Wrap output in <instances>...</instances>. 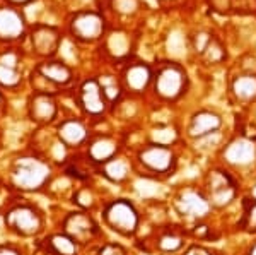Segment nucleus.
I'll use <instances>...</instances> for the list:
<instances>
[{"instance_id":"nucleus-1","label":"nucleus","mask_w":256,"mask_h":255,"mask_svg":"<svg viewBox=\"0 0 256 255\" xmlns=\"http://www.w3.org/2000/svg\"><path fill=\"white\" fill-rule=\"evenodd\" d=\"M169 205L172 214L184 226L198 221H210L216 214V209L200 183H183L174 187L169 197Z\"/></svg>"},{"instance_id":"nucleus-2","label":"nucleus","mask_w":256,"mask_h":255,"mask_svg":"<svg viewBox=\"0 0 256 255\" xmlns=\"http://www.w3.org/2000/svg\"><path fill=\"white\" fill-rule=\"evenodd\" d=\"M200 185L207 194L208 200L212 202L216 212L227 211V209L238 205L244 194V185L241 180L218 163L205 171Z\"/></svg>"},{"instance_id":"nucleus-3","label":"nucleus","mask_w":256,"mask_h":255,"mask_svg":"<svg viewBox=\"0 0 256 255\" xmlns=\"http://www.w3.org/2000/svg\"><path fill=\"white\" fill-rule=\"evenodd\" d=\"M135 173L164 182L172 176L180 166V153L176 146H162V144L146 142L137 149L134 158Z\"/></svg>"},{"instance_id":"nucleus-4","label":"nucleus","mask_w":256,"mask_h":255,"mask_svg":"<svg viewBox=\"0 0 256 255\" xmlns=\"http://www.w3.org/2000/svg\"><path fill=\"white\" fill-rule=\"evenodd\" d=\"M217 158L218 164L232 171L246 185L256 176V139L244 134L229 137Z\"/></svg>"},{"instance_id":"nucleus-5","label":"nucleus","mask_w":256,"mask_h":255,"mask_svg":"<svg viewBox=\"0 0 256 255\" xmlns=\"http://www.w3.org/2000/svg\"><path fill=\"white\" fill-rule=\"evenodd\" d=\"M101 219L106 228L116 233L122 238H135L142 229L144 214L140 212L137 204L132 199H120L108 200L101 209Z\"/></svg>"},{"instance_id":"nucleus-6","label":"nucleus","mask_w":256,"mask_h":255,"mask_svg":"<svg viewBox=\"0 0 256 255\" xmlns=\"http://www.w3.org/2000/svg\"><path fill=\"white\" fill-rule=\"evenodd\" d=\"M192 238L188 228L181 223H169L159 228H152L150 236L146 238V250L158 255H181Z\"/></svg>"},{"instance_id":"nucleus-7","label":"nucleus","mask_w":256,"mask_h":255,"mask_svg":"<svg viewBox=\"0 0 256 255\" xmlns=\"http://www.w3.org/2000/svg\"><path fill=\"white\" fill-rule=\"evenodd\" d=\"M188 88V77L186 72L181 65L178 64H166L154 74L152 79V91L160 101L164 103H174Z\"/></svg>"},{"instance_id":"nucleus-8","label":"nucleus","mask_w":256,"mask_h":255,"mask_svg":"<svg viewBox=\"0 0 256 255\" xmlns=\"http://www.w3.org/2000/svg\"><path fill=\"white\" fill-rule=\"evenodd\" d=\"M52 178V166L41 158H20L12 168V180L22 190H41Z\"/></svg>"},{"instance_id":"nucleus-9","label":"nucleus","mask_w":256,"mask_h":255,"mask_svg":"<svg viewBox=\"0 0 256 255\" xmlns=\"http://www.w3.org/2000/svg\"><path fill=\"white\" fill-rule=\"evenodd\" d=\"M6 223L12 231L20 236H34L43 231L44 216L36 205L19 204L7 212Z\"/></svg>"},{"instance_id":"nucleus-10","label":"nucleus","mask_w":256,"mask_h":255,"mask_svg":"<svg viewBox=\"0 0 256 255\" xmlns=\"http://www.w3.org/2000/svg\"><path fill=\"white\" fill-rule=\"evenodd\" d=\"M62 231L72 236L80 245L92 243L101 236V228L96 223V219L89 214V211H82V209L65 214L62 219Z\"/></svg>"},{"instance_id":"nucleus-11","label":"nucleus","mask_w":256,"mask_h":255,"mask_svg":"<svg viewBox=\"0 0 256 255\" xmlns=\"http://www.w3.org/2000/svg\"><path fill=\"white\" fill-rule=\"evenodd\" d=\"M70 31L80 41H96L104 33V19L99 12L94 11H80L74 14L70 21Z\"/></svg>"},{"instance_id":"nucleus-12","label":"nucleus","mask_w":256,"mask_h":255,"mask_svg":"<svg viewBox=\"0 0 256 255\" xmlns=\"http://www.w3.org/2000/svg\"><path fill=\"white\" fill-rule=\"evenodd\" d=\"M224 127V118L220 113L214 112V110H198L190 117V120L184 127V135L190 141H195V139L205 137L208 134L218 132Z\"/></svg>"},{"instance_id":"nucleus-13","label":"nucleus","mask_w":256,"mask_h":255,"mask_svg":"<svg viewBox=\"0 0 256 255\" xmlns=\"http://www.w3.org/2000/svg\"><path fill=\"white\" fill-rule=\"evenodd\" d=\"M108 100L102 93L99 79H86L79 88V106L89 117H101L108 108Z\"/></svg>"},{"instance_id":"nucleus-14","label":"nucleus","mask_w":256,"mask_h":255,"mask_svg":"<svg viewBox=\"0 0 256 255\" xmlns=\"http://www.w3.org/2000/svg\"><path fill=\"white\" fill-rule=\"evenodd\" d=\"M62 36L56 28L48 26V24H36L31 30V47L32 52L40 57L50 59L60 48Z\"/></svg>"},{"instance_id":"nucleus-15","label":"nucleus","mask_w":256,"mask_h":255,"mask_svg":"<svg viewBox=\"0 0 256 255\" xmlns=\"http://www.w3.org/2000/svg\"><path fill=\"white\" fill-rule=\"evenodd\" d=\"M56 135H58V142L64 144L67 149H77L89 142L90 132L86 127V123L79 118H65L56 127Z\"/></svg>"},{"instance_id":"nucleus-16","label":"nucleus","mask_w":256,"mask_h":255,"mask_svg":"<svg viewBox=\"0 0 256 255\" xmlns=\"http://www.w3.org/2000/svg\"><path fill=\"white\" fill-rule=\"evenodd\" d=\"M26 19L12 6L0 7V41H16L24 36Z\"/></svg>"},{"instance_id":"nucleus-17","label":"nucleus","mask_w":256,"mask_h":255,"mask_svg":"<svg viewBox=\"0 0 256 255\" xmlns=\"http://www.w3.org/2000/svg\"><path fill=\"white\" fill-rule=\"evenodd\" d=\"M120 154L118 141L113 135H98L94 139H89L88 142V161L96 166L108 163L114 156Z\"/></svg>"},{"instance_id":"nucleus-18","label":"nucleus","mask_w":256,"mask_h":255,"mask_svg":"<svg viewBox=\"0 0 256 255\" xmlns=\"http://www.w3.org/2000/svg\"><path fill=\"white\" fill-rule=\"evenodd\" d=\"M22 82L20 53L18 50H6L0 53V86L14 89Z\"/></svg>"},{"instance_id":"nucleus-19","label":"nucleus","mask_w":256,"mask_h":255,"mask_svg":"<svg viewBox=\"0 0 256 255\" xmlns=\"http://www.w3.org/2000/svg\"><path fill=\"white\" fill-rule=\"evenodd\" d=\"M98 171L101 176H104L110 183L113 185H123L130 182L132 175L135 173V164L134 159H126L122 156H114L108 163L98 166Z\"/></svg>"},{"instance_id":"nucleus-20","label":"nucleus","mask_w":256,"mask_h":255,"mask_svg":"<svg viewBox=\"0 0 256 255\" xmlns=\"http://www.w3.org/2000/svg\"><path fill=\"white\" fill-rule=\"evenodd\" d=\"M34 71L38 72L41 77H44L52 86H55L56 89L72 84V81H74L72 69L62 60H44L36 65Z\"/></svg>"},{"instance_id":"nucleus-21","label":"nucleus","mask_w":256,"mask_h":255,"mask_svg":"<svg viewBox=\"0 0 256 255\" xmlns=\"http://www.w3.org/2000/svg\"><path fill=\"white\" fill-rule=\"evenodd\" d=\"M30 115L38 123H50L58 115V105H56L53 94L34 93L30 100Z\"/></svg>"},{"instance_id":"nucleus-22","label":"nucleus","mask_w":256,"mask_h":255,"mask_svg":"<svg viewBox=\"0 0 256 255\" xmlns=\"http://www.w3.org/2000/svg\"><path fill=\"white\" fill-rule=\"evenodd\" d=\"M152 79H154V72L148 67L147 64H142V62H137V64L128 65L123 72V84L128 91L132 93H144L148 86L152 84Z\"/></svg>"},{"instance_id":"nucleus-23","label":"nucleus","mask_w":256,"mask_h":255,"mask_svg":"<svg viewBox=\"0 0 256 255\" xmlns=\"http://www.w3.org/2000/svg\"><path fill=\"white\" fill-rule=\"evenodd\" d=\"M230 94L234 100L242 105L256 101V76L254 74H241L230 82Z\"/></svg>"},{"instance_id":"nucleus-24","label":"nucleus","mask_w":256,"mask_h":255,"mask_svg":"<svg viewBox=\"0 0 256 255\" xmlns=\"http://www.w3.org/2000/svg\"><path fill=\"white\" fill-rule=\"evenodd\" d=\"M46 253L48 255H79L80 243L76 241L67 233H55L46 238Z\"/></svg>"},{"instance_id":"nucleus-25","label":"nucleus","mask_w":256,"mask_h":255,"mask_svg":"<svg viewBox=\"0 0 256 255\" xmlns=\"http://www.w3.org/2000/svg\"><path fill=\"white\" fill-rule=\"evenodd\" d=\"M227 135L224 130H218V132H214V134H208L205 137H200V139H195L192 141V146L195 149V153L198 154H218L220 149L224 147V144L227 141Z\"/></svg>"},{"instance_id":"nucleus-26","label":"nucleus","mask_w":256,"mask_h":255,"mask_svg":"<svg viewBox=\"0 0 256 255\" xmlns=\"http://www.w3.org/2000/svg\"><path fill=\"white\" fill-rule=\"evenodd\" d=\"M236 226L239 228V231L246 233V235L256 236V202L242 197L241 212H239V219Z\"/></svg>"},{"instance_id":"nucleus-27","label":"nucleus","mask_w":256,"mask_h":255,"mask_svg":"<svg viewBox=\"0 0 256 255\" xmlns=\"http://www.w3.org/2000/svg\"><path fill=\"white\" fill-rule=\"evenodd\" d=\"M180 139H181L180 130L174 125H171V123H159L158 127H154L148 132L147 142L162 144V146H178Z\"/></svg>"},{"instance_id":"nucleus-28","label":"nucleus","mask_w":256,"mask_h":255,"mask_svg":"<svg viewBox=\"0 0 256 255\" xmlns=\"http://www.w3.org/2000/svg\"><path fill=\"white\" fill-rule=\"evenodd\" d=\"M101 82V88H102V93H104L106 100L111 105V103L118 101L120 98H122V93H123V86L120 84L116 77L113 76H104L99 79Z\"/></svg>"},{"instance_id":"nucleus-29","label":"nucleus","mask_w":256,"mask_h":255,"mask_svg":"<svg viewBox=\"0 0 256 255\" xmlns=\"http://www.w3.org/2000/svg\"><path fill=\"white\" fill-rule=\"evenodd\" d=\"M72 199H74V204L79 209H82V211H90V209H94V205L98 204V199L90 187L77 188V190L74 192Z\"/></svg>"},{"instance_id":"nucleus-30","label":"nucleus","mask_w":256,"mask_h":255,"mask_svg":"<svg viewBox=\"0 0 256 255\" xmlns=\"http://www.w3.org/2000/svg\"><path fill=\"white\" fill-rule=\"evenodd\" d=\"M181 255H218V252L208 246L207 243H200V241H190L186 248L181 252Z\"/></svg>"},{"instance_id":"nucleus-31","label":"nucleus","mask_w":256,"mask_h":255,"mask_svg":"<svg viewBox=\"0 0 256 255\" xmlns=\"http://www.w3.org/2000/svg\"><path fill=\"white\" fill-rule=\"evenodd\" d=\"M98 255H130V252L126 246H123L118 241H106V243L99 245Z\"/></svg>"},{"instance_id":"nucleus-32","label":"nucleus","mask_w":256,"mask_h":255,"mask_svg":"<svg viewBox=\"0 0 256 255\" xmlns=\"http://www.w3.org/2000/svg\"><path fill=\"white\" fill-rule=\"evenodd\" d=\"M113 6L114 11H118L120 14H134L138 9L137 0H114Z\"/></svg>"},{"instance_id":"nucleus-33","label":"nucleus","mask_w":256,"mask_h":255,"mask_svg":"<svg viewBox=\"0 0 256 255\" xmlns=\"http://www.w3.org/2000/svg\"><path fill=\"white\" fill-rule=\"evenodd\" d=\"M242 197H246V199L256 202V176L251 178L250 182L244 185V194H242Z\"/></svg>"},{"instance_id":"nucleus-34","label":"nucleus","mask_w":256,"mask_h":255,"mask_svg":"<svg viewBox=\"0 0 256 255\" xmlns=\"http://www.w3.org/2000/svg\"><path fill=\"white\" fill-rule=\"evenodd\" d=\"M0 255H20V252L16 246L7 245V246H0Z\"/></svg>"},{"instance_id":"nucleus-35","label":"nucleus","mask_w":256,"mask_h":255,"mask_svg":"<svg viewBox=\"0 0 256 255\" xmlns=\"http://www.w3.org/2000/svg\"><path fill=\"white\" fill-rule=\"evenodd\" d=\"M9 6L12 7H22V6H28V4H31L32 0H6Z\"/></svg>"},{"instance_id":"nucleus-36","label":"nucleus","mask_w":256,"mask_h":255,"mask_svg":"<svg viewBox=\"0 0 256 255\" xmlns=\"http://www.w3.org/2000/svg\"><path fill=\"white\" fill-rule=\"evenodd\" d=\"M2 101H4V96H2V93H0V106H2Z\"/></svg>"},{"instance_id":"nucleus-37","label":"nucleus","mask_w":256,"mask_h":255,"mask_svg":"<svg viewBox=\"0 0 256 255\" xmlns=\"http://www.w3.org/2000/svg\"><path fill=\"white\" fill-rule=\"evenodd\" d=\"M0 194H2V190H0ZM0 202H2V200H0Z\"/></svg>"},{"instance_id":"nucleus-38","label":"nucleus","mask_w":256,"mask_h":255,"mask_svg":"<svg viewBox=\"0 0 256 255\" xmlns=\"http://www.w3.org/2000/svg\"><path fill=\"white\" fill-rule=\"evenodd\" d=\"M254 122H256V118H254Z\"/></svg>"}]
</instances>
